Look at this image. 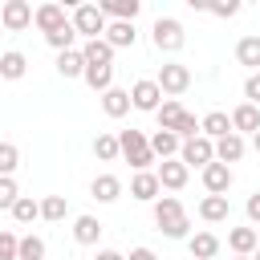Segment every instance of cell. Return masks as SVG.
<instances>
[{"label": "cell", "mask_w": 260, "mask_h": 260, "mask_svg": "<svg viewBox=\"0 0 260 260\" xmlns=\"http://www.w3.org/2000/svg\"><path fill=\"white\" fill-rule=\"evenodd\" d=\"M81 57H85V65H114V49L98 37V41H85L81 45Z\"/></svg>", "instance_id": "29"}, {"label": "cell", "mask_w": 260, "mask_h": 260, "mask_svg": "<svg viewBox=\"0 0 260 260\" xmlns=\"http://www.w3.org/2000/svg\"><path fill=\"white\" fill-rule=\"evenodd\" d=\"M93 158H98V162H118V158H122L118 134H98V138H93Z\"/></svg>", "instance_id": "30"}, {"label": "cell", "mask_w": 260, "mask_h": 260, "mask_svg": "<svg viewBox=\"0 0 260 260\" xmlns=\"http://www.w3.org/2000/svg\"><path fill=\"white\" fill-rule=\"evenodd\" d=\"M244 211H248V223H252V228H260V191H252V195H248Z\"/></svg>", "instance_id": "41"}, {"label": "cell", "mask_w": 260, "mask_h": 260, "mask_svg": "<svg viewBox=\"0 0 260 260\" xmlns=\"http://www.w3.org/2000/svg\"><path fill=\"white\" fill-rule=\"evenodd\" d=\"M236 61L248 65L252 73H260V37H252V32L240 37V41H236Z\"/></svg>", "instance_id": "25"}, {"label": "cell", "mask_w": 260, "mask_h": 260, "mask_svg": "<svg viewBox=\"0 0 260 260\" xmlns=\"http://www.w3.org/2000/svg\"><path fill=\"white\" fill-rule=\"evenodd\" d=\"M32 24L49 37V32H57L61 24H69V16H65V4H57V0H45V4H37V12H32Z\"/></svg>", "instance_id": "9"}, {"label": "cell", "mask_w": 260, "mask_h": 260, "mask_svg": "<svg viewBox=\"0 0 260 260\" xmlns=\"http://www.w3.org/2000/svg\"><path fill=\"white\" fill-rule=\"evenodd\" d=\"M126 260H158V256H154V248L138 244V248H130V256H126Z\"/></svg>", "instance_id": "42"}, {"label": "cell", "mask_w": 260, "mask_h": 260, "mask_svg": "<svg viewBox=\"0 0 260 260\" xmlns=\"http://www.w3.org/2000/svg\"><path fill=\"white\" fill-rule=\"evenodd\" d=\"M20 199V187L12 175H0V211H12V203Z\"/></svg>", "instance_id": "36"}, {"label": "cell", "mask_w": 260, "mask_h": 260, "mask_svg": "<svg viewBox=\"0 0 260 260\" xmlns=\"http://www.w3.org/2000/svg\"><path fill=\"white\" fill-rule=\"evenodd\" d=\"M16 260H45V240L32 236V232L20 236V256H16Z\"/></svg>", "instance_id": "35"}, {"label": "cell", "mask_w": 260, "mask_h": 260, "mask_svg": "<svg viewBox=\"0 0 260 260\" xmlns=\"http://www.w3.org/2000/svg\"><path fill=\"white\" fill-rule=\"evenodd\" d=\"M199 134H203V138H211V142L228 138V134H232V114H223V110L203 114V118H199Z\"/></svg>", "instance_id": "13"}, {"label": "cell", "mask_w": 260, "mask_h": 260, "mask_svg": "<svg viewBox=\"0 0 260 260\" xmlns=\"http://www.w3.org/2000/svg\"><path fill=\"white\" fill-rule=\"evenodd\" d=\"M20 256V236L16 232H0V260H16Z\"/></svg>", "instance_id": "38"}, {"label": "cell", "mask_w": 260, "mask_h": 260, "mask_svg": "<svg viewBox=\"0 0 260 260\" xmlns=\"http://www.w3.org/2000/svg\"><path fill=\"white\" fill-rule=\"evenodd\" d=\"M24 73H28V57H24L20 49L0 53V77H4V81H20Z\"/></svg>", "instance_id": "22"}, {"label": "cell", "mask_w": 260, "mask_h": 260, "mask_svg": "<svg viewBox=\"0 0 260 260\" xmlns=\"http://www.w3.org/2000/svg\"><path fill=\"white\" fill-rule=\"evenodd\" d=\"M154 81H158L162 98H175V102H179V93L191 89V69H187L183 61H162L158 73H154Z\"/></svg>", "instance_id": "4"}, {"label": "cell", "mask_w": 260, "mask_h": 260, "mask_svg": "<svg viewBox=\"0 0 260 260\" xmlns=\"http://www.w3.org/2000/svg\"><path fill=\"white\" fill-rule=\"evenodd\" d=\"M183 114H187V110H183V102L167 98V102L158 106V114H154V118H158V130H171V134H175V130H179V122H183Z\"/></svg>", "instance_id": "28"}, {"label": "cell", "mask_w": 260, "mask_h": 260, "mask_svg": "<svg viewBox=\"0 0 260 260\" xmlns=\"http://www.w3.org/2000/svg\"><path fill=\"white\" fill-rule=\"evenodd\" d=\"M158 191H162V183H158L154 171H138V175L130 179V199H138V203H154Z\"/></svg>", "instance_id": "12"}, {"label": "cell", "mask_w": 260, "mask_h": 260, "mask_svg": "<svg viewBox=\"0 0 260 260\" xmlns=\"http://www.w3.org/2000/svg\"><path fill=\"white\" fill-rule=\"evenodd\" d=\"M73 28H77V37H85V41H98V37H106V16H102V8L98 4H73Z\"/></svg>", "instance_id": "5"}, {"label": "cell", "mask_w": 260, "mask_h": 260, "mask_svg": "<svg viewBox=\"0 0 260 260\" xmlns=\"http://www.w3.org/2000/svg\"><path fill=\"white\" fill-rule=\"evenodd\" d=\"M93 260H126V256H122V252H114V248H102Z\"/></svg>", "instance_id": "43"}, {"label": "cell", "mask_w": 260, "mask_h": 260, "mask_svg": "<svg viewBox=\"0 0 260 260\" xmlns=\"http://www.w3.org/2000/svg\"><path fill=\"white\" fill-rule=\"evenodd\" d=\"M150 41H154L158 53H179V49L187 45V28H183V20H175V16H158V20L150 24Z\"/></svg>", "instance_id": "3"}, {"label": "cell", "mask_w": 260, "mask_h": 260, "mask_svg": "<svg viewBox=\"0 0 260 260\" xmlns=\"http://www.w3.org/2000/svg\"><path fill=\"white\" fill-rule=\"evenodd\" d=\"M102 41H106L110 49H134V41H138V28H134V20H110Z\"/></svg>", "instance_id": "11"}, {"label": "cell", "mask_w": 260, "mask_h": 260, "mask_svg": "<svg viewBox=\"0 0 260 260\" xmlns=\"http://www.w3.org/2000/svg\"><path fill=\"white\" fill-rule=\"evenodd\" d=\"M130 102H134V110H142V114H158V106H162L158 81H154V77H138V81L130 85Z\"/></svg>", "instance_id": "7"}, {"label": "cell", "mask_w": 260, "mask_h": 260, "mask_svg": "<svg viewBox=\"0 0 260 260\" xmlns=\"http://www.w3.org/2000/svg\"><path fill=\"white\" fill-rule=\"evenodd\" d=\"M232 130L244 138V134H256L260 130V106H252V102H240L236 110H232Z\"/></svg>", "instance_id": "17"}, {"label": "cell", "mask_w": 260, "mask_h": 260, "mask_svg": "<svg viewBox=\"0 0 260 260\" xmlns=\"http://www.w3.org/2000/svg\"><path fill=\"white\" fill-rule=\"evenodd\" d=\"M244 150H248V142H244L236 130H232L228 138H219V142H215V158H219V162H228V167H232V162H240V158H244Z\"/></svg>", "instance_id": "23"}, {"label": "cell", "mask_w": 260, "mask_h": 260, "mask_svg": "<svg viewBox=\"0 0 260 260\" xmlns=\"http://www.w3.org/2000/svg\"><path fill=\"white\" fill-rule=\"evenodd\" d=\"M252 260H260V248H256V252H252Z\"/></svg>", "instance_id": "45"}, {"label": "cell", "mask_w": 260, "mask_h": 260, "mask_svg": "<svg viewBox=\"0 0 260 260\" xmlns=\"http://www.w3.org/2000/svg\"><path fill=\"white\" fill-rule=\"evenodd\" d=\"M85 85L89 89H98V93H106V89H114V65H85Z\"/></svg>", "instance_id": "27"}, {"label": "cell", "mask_w": 260, "mask_h": 260, "mask_svg": "<svg viewBox=\"0 0 260 260\" xmlns=\"http://www.w3.org/2000/svg\"><path fill=\"white\" fill-rule=\"evenodd\" d=\"M20 167V150H16V142H0V175H12Z\"/></svg>", "instance_id": "37"}, {"label": "cell", "mask_w": 260, "mask_h": 260, "mask_svg": "<svg viewBox=\"0 0 260 260\" xmlns=\"http://www.w3.org/2000/svg\"><path fill=\"white\" fill-rule=\"evenodd\" d=\"M154 175H158V183H162L167 191H183V187H187V179H191L187 162H179V158H167V162H158V167H154Z\"/></svg>", "instance_id": "10"}, {"label": "cell", "mask_w": 260, "mask_h": 260, "mask_svg": "<svg viewBox=\"0 0 260 260\" xmlns=\"http://www.w3.org/2000/svg\"><path fill=\"white\" fill-rule=\"evenodd\" d=\"M150 150H154V158H179V150H183V138L179 134H171V130H154L150 134Z\"/></svg>", "instance_id": "20"}, {"label": "cell", "mask_w": 260, "mask_h": 260, "mask_svg": "<svg viewBox=\"0 0 260 260\" xmlns=\"http://www.w3.org/2000/svg\"><path fill=\"white\" fill-rule=\"evenodd\" d=\"M73 240L85 244V248H93V244L102 240V223H98V215H77V219H73Z\"/></svg>", "instance_id": "24"}, {"label": "cell", "mask_w": 260, "mask_h": 260, "mask_svg": "<svg viewBox=\"0 0 260 260\" xmlns=\"http://www.w3.org/2000/svg\"><path fill=\"white\" fill-rule=\"evenodd\" d=\"M118 146H122V158L134 167V175H138V171H150V167L158 162L154 150H150V138H146L142 130H134V126H130V130H118Z\"/></svg>", "instance_id": "2"}, {"label": "cell", "mask_w": 260, "mask_h": 260, "mask_svg": "<svg viewBox=\"0 0 260 260\" xmlns=\"http://www.w3.org/2000/svg\"><path fill=\"white\" fill-rule=\"evenodd\" d=\"M228 248L236 252V256H252L256 248H260V232L248 223V228H228Z\"/></svg>", "instance_id": "15"}, {"label": "cell", "mask_w": 260, "mask_h": 260, "mask_svg": "<svg viewBox=\"0 0 260 260\" xmlns=\"http://www.w3.org/2000/svg\"><path fill=\"white\" fill-rule=\"evenodd\" d=\"M12 219H16V223H32V219H41V203H37L32 195H20V199L12 203Z\"/></svg>", "instance_id": "32"}, {"label": "cell", "mask_w": 260, "mask_h": 260, "mask_svg": "<svg viewBox=\"0 0 260 260\" xmlns=\"http://www.w3.org/2000/svg\"><path fill=\"white\" fill-rule=\"evenodd\" d=\"M154 228L167 240H191V219L183 211V203L175 195H158L154 199Z\"/></svg>", "instance_id": "1"}, {"label": "cell", "mask_w": 260, "mask_h": 260, "mask_svg": "<svg viewBox=\"0 0 260 260\" xmlns=\"http://www.w3.org/2000/svg\"><path fill=\"white\" fill-rule=\"evenodd\" d=\"M244 102L260 106V73H248V81H244Z\"/></svg>", "instance_id": "40"}, {"label": "cell", "mask_w": 260, "mask_h": 260, "mask_svg": "<svg viewBox=\"0 0 260 260\" xmlns=\"http://www.w3.org/2000/svg\"><path fill=\"white\" fill-rule=\"evenodd\" d=\"M65 215H69V203H65V195H45V199H41V219L57 223V219H65Z\"/></svg>", "instance_id": "33"}, {"label": "cell", "mask_w": 260, "mask_h": 260, "mask_svg": "<svg viewBox=\"0 0 260 260\" xmlns=\"http://www.w3.org/2000/svg\"><path fill=\"white\" fill-rule=\"evenodd\" d=\"M57 73H61V77H81V73H85V57H81V49L57 53Z\"/></svg>", "instance_id": "31"}, {"label": "cell", "mask_w": 260, "mask_h": 260, "mask_svg": "<svg viewBox=\"0 0 260 260\" xmlns=\"http://www.w3.org/2000/svg\"><path fill=\"white\" fill-rule=\"evenodd\" d=\"M228 215H232L228 195H203V199H199V219H203V223H223Z\"/></svg>", "instance_id": "19"}, {"label": "cell", "mask_w": 260, "mask_h": 260, "mask_svg": "<svg viewBox=\"0 0 260 260\" xmlns=\"http://www.w3.org/2000/svg\"><path fill=\"white\" fill-rule=\"evenodd\" d=\"M219 236L215 232H195L191 240H187V252H191V260H215L219 256Z\"/></svg>", "instance_id": "16"}, {"label": "cell", "mask_w": 260, "mask_h": 260, "mask_svg": "<svg viewBox=\"0 0 260 260\" xmlns=\"http://www.w3.org/2000/svg\"><path fill=\"white\" fill-rule=\"evenodd\" d=\"M130 106H134V102H130V89H118V85H114V89H106V93H102V110H106L110 118L130 114Z\"/></svg>", "instance_id": "26"}, {"label": "cell", "mask_w": 260, "mask_h": 260, "mask_svg": "<svg viewBox=\"0 0 260 260\" xmlns=\"http://www.w3.org/2000/svg\"><path fill=\"white\" fill-rule=\"evenodd\" d=\"M106 20H134L142 12V0H102L98 4Z\"/></svg>", "instance_id": "21"}, {"label": "cell", "mask_w": 260, "mask_h": 260, "mask_svg": "<svg viewBox=\"0 0 260 260\" xmlns=\"http://www.w3.org/2000/svg\"><path fill=\"white\" fill-rule=\"evenodd\" d=\"M203 187H207V195H228V187H232V167L228 162H211V167H203Z\"/></svg>", "instance_id": "14"}, {"label": "cell", "mask_w": 260, "mask_h": 260, "mask_svg": "<svg viewBox=\"0 0 260 260\" xmlns=\"http://www.w3.org/2000/svg\"><path fill=\"white\" fill-rule=\"evenodd\" d=\"M252 150H256V154H260V130H256V134H252Z\"/></svg>", "instance_id": "44"}, {"label": "cell", "mask_w": 260, "mask_h": 260, "mask_svg": "<svg viewBox=\"0 0 260 260\" xmlns=\"http://www.w3.org/2000/svg\"><path fill=\"white\" fill-rule=\"evenodd\" d=\"M89 195L98 199V203H114V199H122V179L118 175H93V183H89Z\"/></svg>", "instance_id": "18"}, {"label": "cell", "mask_w": 260, "mask_h": 260, "mask_svg": "<svg viewBox=\"0 0 260 260\" xmlns=\"http://www.w3.org/2000/svg\"><path fill=\"white\" fill-rule=\"evenodd\" d=\"M232 260H252V256H232Z\"/></svg>", "instance_id": "46"}, {"label": "cell", "mask_w": 260, "mask_h": 260, "mask_svg": "<svg viewBox=\"0 0 260 260\" xmlns=\"http://www.w3.org/2000/svg\"><path fill=\"white\" fill-rule=\"evenodd\" d=\"M45 41H49L57 53H69V49H73V41H77V28H73V20H69V24H61L57 32H49Z\"/></svg>", "instance_id": "34"}, {"label": "cell", "mask_w": 260, "mask_h": 260, "mask_svg": "<svg viewBox=\"0 0 260 260\" xmlns=\"http://www.w3.org/2000/svg\"><path fill=\"white\" fill-rule=\"evenodd\" d=\"M207 12L228 20V16H236V12H240V0H207Z\"/></svg>", "instance_id": "39"}, {"label": "cell", "mask_w": 260, "mask_h": 260, "mask_svg": "<svg viewBox=\"0 0 260 260\" xmlns=\"http://www.w3.org/2000/svg\"><path fill=\"white\" fill-rule=\"evenodd\" d=\"M32 4L28 0H4V8H0V24L8 28V32H24L28 24H32Z\"/></svg>", "instance_id": "8"}, {"label": "cell", "mask_w": 260, "mask_h": 260, "mask_svg": "<svg viewBox=\"0 0 260 260\" xmlns=\"http://www.w3.org/2000/svg\"><path fill=\"white\" fill-rule=\"evenodd\" d=\"M179 162H187V171L191 167H211L215 162V142L211 138H203V134H195V138H187L183 142V150H179Z\"/></svg>", "instance_id": "6"}]
</instances>
